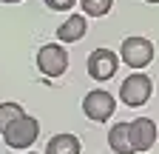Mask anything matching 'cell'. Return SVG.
I'll list each match as a JSON object with an SVG mask.
<instances>
[{
  "label": "cell",
  "mask_w": 159,
  "mask_h": 154,
  "mask_svg": "<svg viewBox=\"0 0 159 154\" xmlns=\"http://www.w3.org/2000/svg\"><path fill=\"white\" fill-rule=\"evenodd\" d=\"M0 3H23V0H0Z\"/></svg>",
  "instance_id": "cell-14"
},
{
  "label": "cell",
  "mask_w": 159,
  "mask_h": 154,
  "mask_svg": "<svg viewBox=\"0 0 159 154\" xmlns=\"http://www.w3.org/2000/svg\"><path fill=\"white\" fill-rule=\"evenodd\" d=\"M151 94H153V80L148 74H131L125 77V83L119 86V100H122L128 108H139V106H145L151 100Z\"/></svg>",
  "instance_id": "cell-3"
},
{
  "label": "cell",
  "mask_w": 159,
  "mask_h": 154,
  "mask_svg": "<svg viewBox=\"0 0 159 154\" xmlns=\"http://www.w3.org/2000/svg\"><path fill=\"white\" fill-rule=\"evenodd\" d=\"M119 60H122L125 66H131V69H136V71L145 69L153 60V43L148 40V37H139V34L125 37L122 46H119Z\"/></svg>",
  "instance_id": "cell-2"
},
{
  "label": "cell",
  "mask_w": 159,
  "mask_h": 154,
  "mask_svg": "<svg viewBox=\"0 0 159 154\" xmlns=\"http://www.w3.org/2000/svg\"><path fill=\"white\" fill-rule=\"evenodd\" d=\"M29 154H37V151H29Z\"/></svg>",
  "instance_id": "cell-16"
},
{
  "label": "cell",
  "mask_w": 159,
  "mask_h": 154,
  "mask_svg": "<svg viewBox=\"0 0 159 154\" xmlns=\"http://www.w3.org/2000/svg\"><path fill=\"white\" fill-rule=\"evenodd\" d=\"M156 134H159V128H156V123H153L151 117H136V120L131 123V143H134V154H136V151H148V148H153Z\"/></svg>",
  "instance_id": "cell-7"
},
{
  "label": "cell",
  "mask_w": 159,
  "mask_h": 154,
  "mask_svg": "<svg viewBox=\"0 0 159 154\" xmlns=\"http://www.w3.org/2000/svg\"><path fill=\"white\" fill-rule=\"evenodd\" d=\"M20 114H26L20 103H0V134H3V131L20 117Z\"/></svg>",
  "instance_id": "cell-12"
},
{
  "label": "cell",
  "mask_w": 159,
  "mask_h": 154,
  "mask_svg": "<svg viewBox=\"0 0 159 154\" xmlns=\"http://www.w3.org/2000/svg\"><path fill=\"white\" fill-rule=\"evenodd\" d=\"M34 63H37L40 74H46V77H63L66 69H68V51H66L63 43H46V46H40Z\"/></svg>",
  "instance_id": "cell-4"
},
{
  "label": "cell",
  "mask_w": 159,
  "mask_h": 154,
  "mask_svg": "<svg viewBox=\"0 0 159 154\" xmlns=\"http://www.w3.org/2000/svg\"><path fill=\"white\" fill-rule=\"evenodd\" d=\"M88 77L91 80H97V83H105V80H111V77L116 74V69H119V57L111 51V49H94L91 54H88Z\"/></svg>",
  "instance_id": "cell-6"
},
{
  "label": "cell",
  "mask_w": 159,
  "mask_h": 154,
  "mask_svg": "<svg viewBox=\"0 0 159 154\" xmlns=\"http://www.w3.org/2000/svg\"><path fill=\"white\" fill-rule=\"evenodd\" d=\"M114 108H116V100H114V94L105 91V89H91L83 97V114H85L88 120H94V123L111 120Z\"/></svg>",
  "instance_id": "cell-5"
},
{
  "label": "cell",
  "mask_w": 159,
  "mask_h": 154,
  "mask_svg": "<svg viewBox=\"0 0 159 154\" xmlns=\"http://www.w3.org/2000/svg\"><path fill=\"white\" fill-rule=\"evenodd\" d=\"M40 137V123L31 114H20V117L3 131V143L14 151H29Z\"/></svg>",
  "instance_id": "cell-1"
},
{
  "label": "cell",
  "mask_w": 159,
  "mask_h": 154,
  "mask_svg": "<svg viewBox=\"0 0 159 154\" xmlns=\"http://www.w3.org/2000/svg\"><path fill=\"white\" fill-rule=\"evenodd\" d=\"M108 146L114 154H134V143H131V123H116L108 131Z\"/></svg>",
  "instance_id": "cell-9"
},
{
  "label": "cell",
  "mask_w": 159,
  "mask_h": 154,
  "mask_svg": "<svg viewBox=\"0 0 159 154\" xmlns=\"http://www.w3.org/2000/svg\"><path fill=\"white\" fill-rule=\"evenodd\" d=\"M83 151V143H80L77 134H54V137L46 143V154H80Z\"/></svg>",
  "instance_id": "cell-10"
},
{
  "label": "cell",
  "mask_w": 159,
  "mask_h": 154,
  "mask_svg": "<svg viewBox=\"0 0 159 154\" xmlns=\"http://www.w3.org/2000/svg\"><path fill=\"white\" fill-rule=\"evenodd\" d=\"M145 3H159V0H145Z\"/></svg>",
  "instance_id": "cell-15"
},
{
  "label": "cell",
  "mask_w": 159,
  "mask_h": 154,
  "mask_svg": "<svg viewBox=\"0 0 159 154\" xmlns=\"http://www.w3.org/2000/svg\"><path fill=\"white\" fill-rule=\"evenodd\" d=\"M114 6V0H80V9L85 17H105Z\"/></svg>",
  "instance_id": "cell-11"
},
{
  "label": "cell",
  "mask_w": 159,
  "mask_h": 154,
  "mask_svg": "<svg viewBox=\"0 0 159 154\" xmlns=\"http://www.w3.org/2000/svg\"><path fill=\"white\" fill-rule=\"evenodd\" d=\"M85 31H88V17L71 14V17H66V20L57 26V40L60 43H77V40L85 37Z\"/></svg>",
  "instance_id": "cell-8"
},
{
  "label": "cell",
  "mask_w": 159,
  "mask_h": 154,
  "mask_svg": "<svg viewBox=\"0 0 159 154\" xmlns=\"http://www.w3.org/2000/svg\"><path fill=\"white\" fill-rule=\"evenodd\" d=\"M43 3L51 9V12H71L77 6V0H43Z\"/></svg>",
  "instance_id": "cell-13"
}]
</instances>
